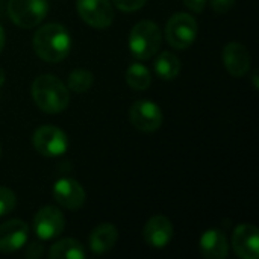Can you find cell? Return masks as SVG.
<instances>
[{"label": "cell", "mask_w": 259, "mask_h": 259, "mask_svg": "<svg viewBox=\"0 0 259 259\" xmlns=\"http://www.w3.org/2000/svg\"><path fill=\"white\" fill-rule=\"evenodd\" d=\"M33 50L46 62H61L71 50V36L59 23H47L33 35Z\"/></svg>", "instance_id": "1"}, {"label": "cell", "mask_w": 259, "mask_h": 259, "mask_svg": "<svg viewBox=\"0 0 259 259\" xmlns=\"http://www.w3.org/2000/svg\"><path fill=\"white\" fill-rule=\"evenodd\" d=\"M32 97L35 105L46 114L62 112L70 102L65 83L53 74H41L32 82Z\"/></svg>", "instance_id": "2"}, {"label": "cell", "mask_w": 259, "mask_h": 259, "mask_svg": "<svg viewBox=\"0 0 259 259\" xmlns=\"http://www.w3.org/2000/svg\"><path fill=\"white\" fill-rule=\"evenodd\" d=\"M162 44V33L156 23L143 20L137 23L129 33V49L132 55L141 61L155 56Z\"/></svg>", "instance_id": "3"}, {"label": "cell", "mask_w": 259, "mask_h": 259, "mask_svg": "<svg viewBox=\"0 0 259 259\" xmlns=\"http://www.w3.org/2000/svg\"><path fill=\"white\" fill-rule=\"evenodd\" d=\"M8 14L14 24L21 29L38 26L49 14L47 0H9Z\"/></svg>", "instance_id": "4"}, {"label": "cell", "mask_w": 259, "mask_h": 259, "mask_svg": "<svg viewBox=\"0 0 259 259\" xmlns=\"http://www.w3.org/2000/svg\"><path fill=\"white\" fill-rule=\"evenodd\" d=\"M199 24L196 18L187 12L175 14L165 26V38L168 44L178 50L188 49L197 38Z\"/></svg>", "instance_id": "5"}, {"label": "cell", "mask_w": 259, "mask_h": 259, "mask_svg": "<svg viewBox=\"0 0 259 259\" xmlns=\"http://www.w3.org/2000/svg\"><path fill=\"white\" fill-rule=\"evenodd\" d=\"M32 141L36 152L46 158H58L64 155L68 149L67 134L52 124H44L38 127L33 134Z\"/></svg>", "instance_id": "6"}, {"label": "cell", "mask_w": 259, "mask_h": 259, "mask_svg": "<svg viewBox=\"0 0 259 259\" xmlns=\"http://www.w3.org/2000/svg\"><path fill=\"white\" fill-rule=\"evenodd\" d=\"M80 18L94 29H106L114 21V8L109 0H77Z\"/></svg>", "instance_id": "7"}, {"label": "cell", "mask_w": 259, "mask_h": 259, "mask_svg": "<svg viewBox=\"0 0 259 259\" xmlns=\"http://www.w3.org/2000/svg\"><path fill=\"white\" fill-rule=\"evenodd\" d=\"M131 123L135 129L141 132H155L161 127L164 121V115L161 108L147 99L137 100L129 111Z\"/></svg>", "instance_id": "8"}, {"label": "cell", "mask_w": 259, "mask_h": 259, "mask_svg": "<svg viewBox=\"0 0 259 259\" xmlns=\"http://www.w3.org/2000/svg\"><path fill=\"white\" fill-rule=\"evenodd\" d=\"M64 228H65V217L55 206H44L33 217L35 235L42 241L58 238L64 232Z\"/></svg>", "instance_id": "9"}, {"label": "cell", "mask_w": 259, "mask_h": 259, "mask_svg": "<svg viewBox=\"0 0 259 259\" xmlns=\"http://www.w3.org/2000/svg\"><path fill=\"white\" fill-rule=\"evenodd\" d=\"M52 193H53V199L56 200V203L70 211H76L82 208L85 203V197H87L83 187L71 178L58 179L53 185Z\"/></svg>", "instance_id": "10"}, {"label": "cell", "mask_w": 259, "mask_h": 259, "mask_svg": "<svg viewBox=\"0 0 259 259\" xmlns=\"http://www.w3.org/2000/svg\"><path fill=\"white\" fill-rule=\"evenodd\" d=\"M29 240V226L20 219L8 220L0 225V252L12 253L23 249Z\"/></svg>", "instance_id": "11"}, {"label": "cell", "mask_w": 259, "mask_h": 259, "mask_svg": "<svg viewBox=\"0 0 259 259\" xmlns=\"http://www.w3.org/2000/svg\"><path fill=\"white\" fill-rule=\"evenodd\" d=\"M232 249L241 259H258L259 231L253 225H240L232 234Z\"/></svg>", "instance_id": "12"}, {"label": "cell", "mask_w": 259, "mask_h": 259, "mask_svg": "<svg viewBox=\"0 0 259 259\" xmlns=\"http://www.w3.org/2000/svg\"><path fill=\"white\" fill-rule=\"evenodd\" d=\"M223 64L231 76L243 77L249 73L252 58L246 46L240 42H229L223 49Z\"/></svg>", "instance_id": "13"}, {"label": "cell", "mask_w": 259, "mask_h": 259, "mask_svg": "<svg viewBox=\"0 0 259 259\" xmlns=\"http://www.w3.org/2000/svg\"><path fill=\"white\" fill-rule=\"evenodd\" d=\"M173 225L165 215H155L147 220L143 237L153 249H164L173 238Z\"/></svg>", "instance_id": "14"}, {"label": "cell", "mask_w": 259, "mask_h": 259, "mask_svg": "<svg viewBox=\"0 0 259 259\" xmlns=\"http://www.w3.org/2000/svg\"><path fill=\"white\" fill-rule=\"evenodd\" d=\"M200 252L205 258L225 259L229 253V244L226 235L219 229H208L199 240Z\"/></svg>", "instance_id": "15"}, {"label": "cell", "mask_w": 259, "mask_h": 259, "mask_svg": "<svg viewBox=\"0 0 259 259\" xmlns=\"http://www.w3.org/2000/svg\"><path fill=\"white\" fill-rule=\"evenodd\" d=\"M118 240V231L111 223H102L93 229L88 238L90 250L96 255H103L115 246Z\"/></svg>", "instance_id": "16"}, {"label": "cell", "mask_w": 259, "mask_h": 259, "mask_svg": "<svg viewBox=\"0 0 259 259\" xmlns=\"http://www.w3.org/2000/svg\"><path fill=\"white\" fill-rule=\"evenodd\" d=\"M47 256L50 259H85L87 250L77 240L62 238L50 246Z\"/></svg>", "instance_id": "17"}, {"label": "cell", "mask_w": 259, "mask_h": 259, "mask_svg": "<svg viewBox=\"0 0 259 259\" xmlns=\"http://www.w3.org/2000/svg\"><path fill=\"white\" fill-rule=\"evenodd\" d=\"M155 71L164 80H173L181 73V61L171 52H162L155 61Z\"/></svg>", "instance_id": "18"}, {"label": "cell", "mask_w": 259, "mask_h": 259, "mask_svg": "<svg viewBox=\"0 0 259 259\" xmlns=\"http://www.w3.org/2000/svg\"><path fill=\"white\" fill-rule=\"evenodd\" d=\"M126 83L135 91H144L152 85L150 70L143 64H131L126 70Z\"/></svg>", "instance_id": "19"}, {"label": "cell", "mask_w": 259, "mask_h": 259, "mask_svg": "<svg viewBox=\"0 0 259 259\" xmlns=\"http://www.w3.org/2000/svg\"><path fill=\"white\" fill-rule=\"evenodd\" d=\"M94 83V76L91 71L77 68L73 70L68 76V90L74 93H87Z\"/></svg>", "instance_id": "20"}, {"label": "cell", "mask_w": 259, "mask_h": 259, "mask_svg": "<svg viewBox=\"0 0 259 259\" xmlns=\"http://www.w3.org/2000/svg\"><path fill=\"white\" fill-rule=\"evenodd\" d=\"M17 205V197L15 194L5 187H0V217L8 215L14 211Z\"/></svg>", "instance_id": "21"}, {"label": "cell", "mask_w": 259, "mask_h": 259, "mask_svg": "<svg viewBox=\"0 0 259 259\" xmlns=\"http://www.w3.org/2000/svg\"><path fill=\"white\" fill-rule=\"evenodd\" d=\"M114 5L120 9V11H124V12H134V11H138L141 9L147 0H112Z\"/></svg>", "instance_id": "22"}, {"label": "cell", "mask_w": 259, "mask_h": 259, "mask_svg": "<svg viewBox=\"0 0 259 259\" xmlns=\"http://www.w3.org/2000/svg\"><path fill=\"white\" fill-rule=\"evenodd\" d=\"M42 253H44V249H42V244H41V243L33 241V243H29V244L26 246V252H24L26 258L38 259L42 256Z\"/></svg>", "instance_id": "23"}, {"label": "cell", "mask_w": 259, "mask_h": 259, "mask_svg": "<svg viewBox=\"0 0 259 259\" xmlns=\"http://www.w3.org/2000/svg\"><path fill=\"white\" fill-rule=\"evenodd\" d=\"M237 0H211V6L217 14H225L228 12Z\"/></svg>", "instance_id": "24"}, {"label": "cell", "mask_w": 259, "mask_h": 259, "mask_svg": "<svg viewBox=\"0 0 259 259\" xmlns=\"http://www.w3.org/2000/svg\"><path fill=\"white\" fill-rule=\"evenodd\" d=\"M185 6L191 9L193 12H202L206 8L208 0H184Z\"/></svg>", "instance_id": "25"}, {"label": "cell", "mask_w": 259, "mask_h": 259, "mask_svg": "<svg viewBox=\"0 0 259 259\" xmlns=\"http://www.w3.org/2000/svg\"><path fill=\"white\" fill-rule=\"evenodd\" d=\"M5 47V32H3V27L0 26V52L3 50Z\"/></svg>", "instance_id": "26"}, {"label": "cell", "mask_w": 259, "mask_h": 259, "mask_svg": "<svg viewBox=\"0 0 259 259\" xmlns=\"http://www.w3.org/2000/svg\"><path fill=\"white\" fill-rule=\"evenodd\" d=\"M252 80H253V87H255V90H258L259 85H258V71H253V74H252Z\"/></svg>", "instance_id": "27"}, {"label": "cell", "mask_w": 259, "mask_h": 259, "mask_svg": "<svg viewBox=\"0 0 259 259\" xmlns=\"http://www.w3.org/2000/svg\"><path fill=\"white\" fill-rule=\"evenodd\" d=\"M3 83H5V71H3V68L0 67V88H2Z\"/></svg>", "instance_id": "28"}, {"label": "cell", "mask_w": 259, "mask_h": 259, "mask_svg": "<svg viewBox=\"0 0 259 259\" xmlns=\"http://www.w3.org/2000/svg\"><path fill=\"white\" fill-rule=\"evenodd\" d=\"M0 155H2V147H0Z\"/></svg>", "instance_id": "29"}]
</instances>
